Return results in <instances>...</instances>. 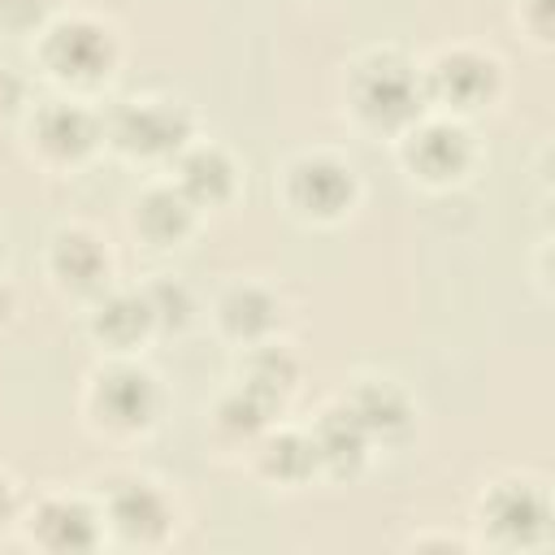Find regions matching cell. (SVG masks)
<instances>
[{
    "instance_id": "5bb4252c",
    "label": "cell",
    "mask_w": 555,
    "mask_h": 555,
    "mask_svg": "<svg viewBox=\"0 0 555 555\" xmlns=\"http://www.w3.org/2000/svg\"><path fill=\"white\" fill-rule=\"evenodd\" d=\"M56 269L65 273V282L74 286H91L104 273V256L87 234H65L56 243Z\"/></svg>"
},
{
    "instance_id": "3957f363",
    "label": "cell",
    "mask_w": 555,
    "mask_h": 555,
    "mask_svg": "<svg viewBox=\"0 0 555 555\" xmlns=\"http://www.w3.org/2000/svg\"><path fill=\"white\" fill-rule=\"evenodd\" d=\"M291 195H295V204H304L308 212L330 217V212H338V208L347 204L351 178H347V169L334 165V160H321V156H317V160H299L295 173H291Z\"/></svg>"
},
{
    "instance_id": "9a60e30c",
    "label": "cell",
    "mask_w": 555,
    "mask_h": 555,
    "mask_svg": "<svg viewBox=\"0 0 555 555\" xmlns=\"http://www.w3.org/2000/svg\"><path fill=\"white\" fill-rule=\"evenodd\" d=\"M152 321V308H147V299H134V295H117V299H108L104 308H100V334L104 338H113V343H130L134 334H143V325Z\"/></svg>"
},
{
    "instance_id": "6da1fadb",
    "label": "cell",
    "mask_w": 555,
    "mask_h": 555,
    "mask_svg": "<svg viewBox=\"0 0 555 555\" xmlns=\"http://www.w3.org/2000/svg\"><path fill=\"white\" fill-rule=\"evenodd\" d=\"M356 100L377 121H403V117L416 113L421 91H416V78H412V69L403 61L382 56V61H369L364 65V74L356 82Z\"/></svg>"
},
{
    "instance_id": "9c48e42d",
    "label": "cell",
    "mask_w": 555,
    "mask_h": 555,
    "mask_svg": "<svg viewBox=\"0 0 555 555\" xmlns=\"http://www.w3.org/2000/svg\"><path fill=\"white\" fill-rule=\"evenodd\" d=\"M408 156H412V165H416L421 173L447 178V173H455V169L464 165L468 143H464V134H460L455 126H425V130L412 134Z\"/></svg>"
},
{
    "instance_id": "e0dca14e",
    "label": "cell",
    "mask_w": 555,
    "mask_h": 555,
    "mask_svg": "<svg viewBox=\"0 0 555 555\" xmlns=\"http://www.w3.org/2000/svg\"><path fill=\"white\" fill-rule=\"evenodd\" d=\"M351 412L360 416V425H364V429H399V425H403V416H408L403 399H399L390 386H369Z\"/></svg>"
},
{
    "instance_id": "ba28073f",
    "label": "cell",
    "mask_w": 555,
    "mask_h": 555,
    "mask_svg": "<svg viewBox=\"0 0 555 555\" xmlns=\"http://www.w3.org/2000/svg\"><path fill=\"white\" fill-rule=\"evenodd\" d=\"M113 520L130 538H156L169 525V512H165V499L147 481H130L126 490L113 494Z\"/></svg>"
},
{
    "instance_id": "8992f818",
    "label": "cell",
    "mask_w": 555,
    "mask_h": 555,
    "mask_svg": "<svg viewBox=\"0 0 555 555\" xmlns=\"http://www.w3.org/2000/svg\"><path fill=\"white\" fill-rule=\"evenodd\" d=\"M490 525L507 538V542H529L546 529V503L542 494H533L529 486H503L490 499Z\"/></svg>"
},
{
    "instance_id": "d6986e66",
    "label": "cell",
    "mask_w": 555,
    "mask_h": 555,
    "mask_svg": "<svg viewBox=\"0 0 555 555\" xmlns=\"http://www.w3.org/2000/svg\"><path fill=\"white\" fill-rule=\"evenodd\" d=\"M264 464H269V473H278V477H304L312 464H317V442H304V438H278L273 447H269V455H264Z\"/></svg>"
},
{
    "instance_id": "4fadbf2b",
    "label": "cell",
    "mask_w": 555,
    "mask_h": 555,
    "mask_svg": "<svg viewBox=\"0 0 555 555\" xmlns=\"http://www.w3.org/2000/svg\"><path fill=\"white\" fill-rule=\"evenodd\" d=\"M182 186H186V195H195V199H221V195L230 191V165H225V156L212 152V147L186 156V165H182Z\"/></svg>"
},
{
    "instance_id": "ffe728a7",
    "label": "cell",
    "mask_w": 555,
    "mask_h": 555,
    "mask_svg": "<svg viewBox=\"0 0 555 555\" xmlns=\"http://www.w3.org/2000/svg\"><path fill=\"white\" fill-rule=\"evenodd\" d=\"M9 512H13V494H9V486L0 481V525L9 520Z\"/></svg>"
},
{
    "instance_id": "5b68a950",
    "label": "cell",
    "mask_w": 555,
    "mask_h": 555,
    "mask_svg": "<svg viewBox=\"0 0 555 555\" xmlns=\"http://www.w3.org/2000/svg\"><path fill=\"white\" fill-rule=\"evenodd\" d=\"M156 408V390H152V377L139 373V369H117L104 377L100 386V412L113 421V425H143Z\"/></svg>"
},
{
    "instance_id": "52a82bcc",
    "label": "cell",
    "mask_w": 555,
    "mask_h": 555,
    "mask_svg": "<svg viewBox=\"0 0 555 555\" xmlns=\"http://www.w3.org/2000/svg\"><path fill=\"white\" fill-rule=\"evenodd\" d=\"M490 87H494V65L473 56V52H455V56H442L434 65V91L455 100V104H473Z\"/></svg>"
},
{
    "instance_id": "30bf717a",
    "label": "cell",
    "mask_w": 555,
    "mask_h": 555,
    "mask_svg": "<svg viewBox=\"0 0 555 555\" xmlns=\"http://www.w3.org/2000/svg\"><path fill=\"white\" fill-rule=\"evenodd\" d=\"M91 139H95V121L74 104H52L39 117V143L56 156H78L91 147Z\"/></svg>"
},
{
    "instance_id": "7c38bea8",
    "label": "cell",
    "mask_w": 555,
    "mask_h": 555,
    "mask_svg": "<svg viewBox=\"0 0 555 555\" xmlns=\"http://www.w3.org/2000/svg\"><path fill=\"white\" fill-rule=\"evenodd\" d=\"M364 434L369 429L360 425L356 412H330L321 421V434H317V455H325L334 464H347V460H356L364 451Z\"/></svg>"
},
{
    "instance_id": "ac0fdd59",
    "label": "cell",
    "mask_w": 555,
    "mask_h": 555,
    "mask_svg": "<svg viewBox=\"0 0 555 555\" xmlns=\"http://www.w3.org/2000/svg\"><path fill=\"white\" fill-rule=\"evenodd\" d=\"M273 321V304H269V295H260V291H234L230 299H225V325L230 330H238V334H256V330H264Z\"/></svg>"
},
{
    "instance_id": "7a4b0ae2",
    "label": "cell",
    "mask_w": 555,
    "mask_h": 555,
    "mask_svg": "<svg viewBox=\"0 0 555 555\" xmlns=\"http://www.w3.org/2000/svg\"><path fill=\"white\" fill-rule=\"evenodd\" d=\"M48 61L56 65V74L95 78V74L113 61L108 30H100L95 22H65V26H56L52 39H48Z\"/></svg>"
},
{
    "instance_id": "2e32d148",
    "label": "cell",
    "mask_w": 555,
    "mask_h": 555,
    "mask_svg": "<svg viewBox=\"0 0 555 555\" xmlns=\"http://www.w3.org/2000/svg\"><path fill=\"white\" fill-rule=\"evenodd\" d=\"M139 225L152 234V238H173L186 230V199L173 195V191H152L139 208Z\"/></svg>"
},
{
    "instance_id": "8fae6325",
    "label": "cell",
    "mask_w": 555,
    "mask_h": 555,
    "mask_svg": "<svg viewBox=\"0 0 555 555\" xmlns=\"http://www.w3.org/2000/svg\"><path fill=\"white\" fill-rule=\"evenodd\" d=\"M39 538L43 546H56V551H82L95 542V520L82 503H48L39 512Z\"/></svg>"
},
{
    "instance_id": "277c9868",
    "label": "cell",
    "mask_w": 555,
    "mask_h": 555,
    "mask_svg": "<svg viewBox=\"0 0 555 555\" xmlns=\"http://www.w3.org/2000/svg\"><path fill=\"white\" fill-rule=\"evenodd\" d=\"M182 130H186V117H182L178 108H169V104H156V100H143V104L134 100V104H126V108H121V126H117L121 143L143 147V152H160V147L178 143Z\"/></svg>"
}]
</instances>
